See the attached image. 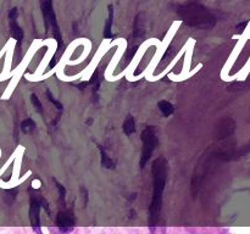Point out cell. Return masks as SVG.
<instances>
[{"label": "cell", "mask_w": 250, "mask_h": 234, "mask_svg": "<svg viewBox=\"0 0 250 234\" xmlns=\"http://www.w3.org/2000/svg\"><path fill=\"white\" fill-rule=\"evenodd\" d=\"M178 12L182 16L183 21L192 24V26H198V24L202 26V24L211 23L212 20H214V17L210 15V12L205 7H203L202 5L192 4V2L183 5Z\"/></svg>", "instance_id": "6da1fadb"}, {"label": "cell", "mask_w": 250, "mask_h": 234, "mask_svg": "<svg viewBox=\"0 0 250 234\" xmlns=\"http://www.w3.org/2000/svg\"><path fill=\"white\" fill-rule=\"evenodd\" d=\"M164 162L163 165H159V160L156 161L155 165L153 166V173H154V195H153V202L150 206V214L151 218H156L159 214L161 207V200H163V192L165 188V170H164Z\"/></svg>", "instance_id": "7a4b0ae2"}, {"label": "cell", "mask_w": 250, "mask_h": 234, "mask_svg": "<svg viewBox=\"0 0 250 234\" xmlns=\"http://www.w3.org/2000/svg\"><path fill=\"white\" fill-rule=\"evenodd\" d=\"M43 14H44V19H45L46 29L53 28L54 34L56 36L58 40H60V33H59L58 24H56V17H55V14H54L51 0H45V1L43 2Z\"/></svg>", "instance_id": "3957f363"}, {"label": "cell", "mask_w": 250, "mask_h": 234, "mask_svg": "<svg viewBox=\"0 0 250 234\" xmlns=\"http://www.w3.org/2000/svg\"><path fill=\"white\" fill-rule=\"evenodd\" d=\"M142 139H143L144 143L142 165H144L148 161V158L150 157L151 153H153L154 148H155V136H154L153 128H146V131H144L143 134H142Z\"/></svg>", "instance_id": "277c9868"}, {"label": "cell", "mask_w": 250, "mask_h": 234, "mask_svg": "<svg viewBox=\"0 0 250 234\" xmlns=\"http://www.w3.org/2000/svg\"><path fill=\"white\" fill-rule=\"evenodd\" d=\"M41 200L32 199L31 202V211H29V217H31L32 228H33L36 234H43L41 228V218H39V212H41Z\"/></svg>", "instance_id": "5b68a950"}, {"label": "cell", "mask_w": 250, "mask_h": 234, "mask_svg": "<svg viewBox=\"0 0 250 234\" xmlns=\"http://www.w3.org/2000/svg\"><path fill=\"white\" fill-rule=\"evenodd\" d=\"M56 222H58L59 229L62 233H70L73 229V227H75V218L72 216V212H60L58 214Z\"/></svg>", "instance_id": "8992f818"}, {"label": "cell", "mask_w": 250, "mask_h": 234, "mask_svg": "<svg viewBox=\"0 0 250 234\" xmlns=\"http://www.w3.org/2000/svg\"><path fill=\"white\" fill-rule=\"evenodd\" d=\"M112 19H114V10H112V6L110 5V6H109V19H107V23H106V26H105V31H104L105 37L111 36Z\"/></svg>", "instance_id": "52a82bcc"}, {"label": "cell", "mask_w": 250, "mask_h": 234, "mask_svg": "<svg viewBox=\"0 0 250 234\" xmlns=\"http://www.w3.org/2000/svg\"><path fill=\"white\" fill-rule=\"evenodd\" d=\"M159 106H160V110L164 112L165 116H170L173 112V106L171 104H168L167 101H161L160 104H159Z\"/></svg>", "instance_id": "ba28073f"}, {"label": "cell", "mask_w": 250, "mask_h": 234, "mask_svg": "<svg viewBox=\"0 0 250 234\" xmlns=\"http://www.w3.org/2000/svg\"><path fill=\"white\" fill-rule=\"evenodd\" d=\"M124 129L127 134H131L132 132L136 131V128H134V121L132 117H128V118H127V121L125 122Z\"/></svg>", "instance_id": "9c48e42d"}, {"label": "cell", "mask_w": 250, "mask_h": 234, "mask_svg": "<svg viewBox=\"0 0 250 234\" xmlns=\"http://www.w3.org/2000/svg\"><path fill=\"white\" fill-rule=\"evenodd\" d=\"M51 234H58V233H54V232H53V233H51Z\"/></svg>", "instance_id": "30bf717a"}]
</instances>
